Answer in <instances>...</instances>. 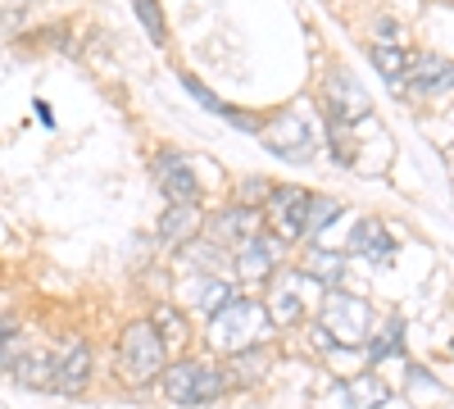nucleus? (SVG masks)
I'll list each match as a JSON object with an SVG mask.
<instances>
[{
    "label": "nucleus",
    "instance_id": "obj_10",
    "mask_svg": "<svg viewBox=\"0 0 454 409\" xmlns=\"http://www.w3.org/2000/svg\"><path fill=\"white\" fill-rule=\"evenodd\" d=\"M155 177H160V192L168 205H200V177L192 173V164H186L182 155H160L155 160Z\"/></svg>",
    "mask_w": 454,
    "mask_h": 409
},
{
    "label": "nucleus",
    "instance_id": "obj_25",
    "mask_svg": "<svg viewBox=\"0 0 454 409\" xmlns=\"http://www.w3.org/2000/svg\"><path fill=\"white\" fill-rule=\"evenodd\" d=\"M269 196H273V182H269V177H246L241 187L232 192V205H237V209H259V214H263Z\"/></svg>",
    "mask_w": 454,
    "mask_h": 409
},
{
    "label": "nucleus",
    "instance_id": "obj_18",
    "mask_svg": "<svg viewBox=\"0 0 454 409\" xmlns=\"http://www.w3.org/2000/svg\"><path fill=\"white\" fill-rule=\"evenodd\" d=\"M14 378L32 391H59V359L55 355H23Z\"/></svg>",
    "mask_w": 454,
    "mask_h": 409
},
{
    "label": "nucleus",
    "instance_id": "obj_3",
    "mask_svg": "<svg viewBox=\"0 0 454 409\" xmlns=\"http://www.w3.org/2000/svg\"><path fill=\"white\" fill-rule=\"evenodd\" d=\"M232 387H237L232 374L214 359H173L160 378V391L173 405H209V400L227 396Z\"/></svg>",
    "mask_w": 454,
    "mask_h": 409
},
{
    "label": "nucleus",
    "instance_id": "obj_11",
    "mask_svg": "<svg viewBox=\"0 0 454 409\" xmlns=\"http://www.w3.org/2000/svg\"><path fill=\"white\" fill-rule=\"evenodd\" d=\"M263 232V214L259 209H223V214H214L209 218V241H218L223 250H237V246H246L250 237H259Z\"/></svg>",
    "mask_w": 454,
    "mask_h": 409
},
{
    "label": "nucleus",
    "instance_id": "obj_13",
    "mask_svg": "<svg viewBox=\"0 0 454 409\" xmlns=\"http://www.w3.org/2000/svg\"><path fill=\"white\" fill-rule=\"evenodd\" d=\"M59 396H82L87 382H91V368H96V355L82 337H73L59 355Z\"/></svg>",
    "mask_w": 454,
    "mask_h": 409
},
{
    "label": "nucleus",
    "instance_id": "obj_24",
    "mask_svg": "<svg viewBox=\"0 0 454 409\" xmlns=\"http://www.w3.org/2000/svg\"><path fill=\"white\" fill-rule=\"evenodd\" d=\"M19 359H23V327H19V319H0V368H19Z\"/></svg>",
    "mask_w": 454,
    "mask_h": 409
},
{
    "label": "nucleus",
    "instance_id": "obj_6",
    "mask_svg": "<svg viewBox=\"0 0 454 409\" xmlns=\"http://www.w3.org/2000/svg\"><path fill=\"white\" fill-rule=\"evenodd\" d=\"M305 209H309V192L300 187H273L269 205H263V232H273L282 246L305 237Z\"/></svg>",
    "mask_w": 454,
    "mask_h": 409
},
{
    "label": "nucleus",
    "instance_id": "obj_30",
    "mask_svg": "<svg viewBox=\"0 0 454 409\" xmlns=\"http://www.w3.org/2000/svg\"><path fill=\"white\" fill-rule=\"evenodd\" d=\"M5 5H27V0H5Z\"/></svg>",
    "mask_w": 454,
    "mask_h": 409
},
{
    "label": "nucleus",
    "instance_id": "obj_26",
    "mask_svg": "<svg viewBox=\"0 0 454 409\" xmlns=\"http://www.w3.org/2000/svg\"><path fill=\"white\" fill-rule=\"evenodd\" d=\"M368 55H372V64H377V68H382V78L404 83V73H409V55H404L400 46H382V42H377Z\"/></svg>",
    "mask_w": 454,
    "mask_h": 409
},
{
    "label": "nucleus",
    "instance_id": "obj_15",
    "mask_svg": "<svg viewBox=\"0 0 454 409\" xmlns=\"http://www.w3.org/2000/svg\"><path fill=\"white\" fill-rule=\"evenodd\" d=\"M205 228V214H200V205H168V214L160 218V237H164V246H186V241H196V232Z\"/></svg>",
    "mask_w": 454,
    "mask_h": 409
},
{
    "label": "nucleus",
    "instance_id": "obj_16",
    "mask_svg": "<svg viewBox=\"0 0 454 409\" xmlns=\"http://www.w3.org/2000/svg\"><path fill=\"white\" fill-rule=\"evenodd\" d=\"M232 287H227L218 273H200V278H192V282H186V305H192V310H200L205 319L209 314H218L227 301H232Z\"/></svg>",
    "mask_w": 454,
    "mask_h": 409
},
{
    "label": "nucleus",
    "instance_id": "obj_17",
    "mask_svg": "<svg viewBox=\"0 0 454 409\" xmlns=\"http://www.w3.org/2000/svg\"><path fill=\"white\" fill-rule=\"evenodd\" d=\"M305 273L318 282V287H327V291H336V282L346 278V250H327V246H309L305 250Z\"/></svg>",
    "mask_w": 454,
    "mask_h": 409
},
{
    "label": "nucleus",
    "instance_id": "obj_8",
    "mask_svg": "<svg viewBox=\"0 0 454 409\" xmlns=\"http://www.w3.org/2000/svg\"><path fill=\"white\" fill-rule=\"evenodd\" d=\"M278 264H282V241L273 232H259V237H250L246 246L232 250V273L241 282H273Z\"/></svg>",
    "mask_w": 454,
    "mask_h": 409
},
{
    "label": "nucleus",
    "instance_id": "obj_23",
    "mask_svg": "<svg viewBox=\"0 0 454 409\" xmlns=\"http://www.w3.org/2000/svg\"><path fill=\"white\" fill-rule=\"evenodd\" d=\"M340 214H346V209H340V201H336V196H309V209H305V237L327 232Z\"/></svg>",
    "mask_w": 454,
    "mask_h": 409
},
{
    "label": "nucleus",
    "instance_id": "obj_14",
    "mask_svg": "<svg viewBox=\"0 0 454 409\" xmlns=\"http://www.w3.org/2000/svg\"><path fill=\"white\" fill-rule=\"evenodd\" d=\"M350 250L364 255V259H372V264H391L395 237H391L377 218H359V223H355V232H350Z\"/></svg>",
    "mask_w": 454,
    "mask_h": 409
},
{
    "label": "nucleus",
    "instance_id": "obj_29",
    "mask_svg": "<svg viewBox=\"0 0 454 409\" xmlns=\"http://www.w3.org/2000/svg\"><path fill=\"white\" fill-rule=\"evenodd\" d=\"M182 87L192 91V96H196V100H200L205 109H214V114H223V109H227V105H223V100H218V96H214V91H209L205 83H196V78H182Z\"/></svg>",
    "mask_w": 454,
    "mask_h": 409
},
{
    "label": "nucleus",
    "instance_id": "obj_28",
    "mask_svg": "<svg viewBox=\"0 0 454 409\" xmlns=\"http://www.w3.org/2000/svg\"><path fill=\"white\" fill-rule=\"evenodd\" d=\"M327 132H332V155H336V164H350V160H355V141H350V128L332 119V128H327Z\"/></svg>",
    "mask_w": 454,
    "mask_h": 409
},
{
    "label": "nucleus",
    "instance_id": "obj_12",
    "mask_svg": "<svg viewBox=\"0 0 454 409\" xmlns=\"http://www.w3.org/2000/svg\"><path fill=\"white\" fill-rule=\"evenodd\" d=\"M404 83L413 96H436V91H450L454 87V59L445 55H419V59H409V73H404Z\"/></svg>",
    "mask_w": 454,
    "mask_h": 409
},
{
    "label": "nucleus",
    "instance_id": "obj_22",
    "mask_svg": "<svg viewBox=\"0 0 454 409\" xmlns=\"http://www.w3.org/2000/svg\"><path fill=\"white\" fill-rule=\"evenodd\" d=\"M269 350H241V355H232V364H227V374H232V382L237 387H250V382H259L263 374H269Z\"/></svg>",
    "mask_w": 454,
    "mask_h": 409
},
{
    "label": "nucleus",
    "instance_id": "obj_21",
    "mask_svg": "<svg viewBox=\"0 0 454 409\" xmlns=\"http://www.w3.org/2000/svg\"><path fill=\"white\" fill-rule=\"evenodd\" d=\"M404 350V319H387L382 332L368 342V364H382V359H395Z\"/></svg>",
    "mask_w": 454,
    "mask_h": 409
},
{
    "label": "nucleus",
    "instance_id": "obj_1",
    "mask_svg": "<svg viewBox=\"0 0 454 409\" xmlns=\"http://www.w3.org/2000/svg\"><path fill=\"white\" fill-rule=\"evenodd\" d=\"M273 327H278V323H273L269 305L246 301V295H232V301H227L218 314H209L205 342H209V350H218V355H241V350L269 346Z\"/></svg>",
    "mask_w": 454,
    "mask_h": 409
},
{
    "label": "nucleus",
    "instance_id": "obj_7",
    "mask_svg": "<svg viewBox=\"0 0 454 409\" xmlns=\"http://www.w3.org/2000/svg\"><path fill=\"white\" fill-rule=\"evenodd\" d=\"M323 105H327V114L336 119V123H364L368 114H372V96L359 87V78L355 73H346V68H332L327 73V87H323Z\"/></svg>",
    "mask_w": 454,
    "mask_h": 409
},
{
    "label": "nucleus",
    "instance_id": "obj_27",
    "mask_svg": "<svg viewBox=\"0 0 454 409\" xmlns=\"http://www.w3.org/2000/svg\"><path fill=\"white\" fill-rule=\"evenodd\" d=\"M132 10H137L141 28L150 32V42H155V46H164V42H168V23H164L160 0H132Z\"/></svg>",
    "mask_w": 454,
    "mask_h": 409
},
{
    "label": "nucleus",
    "instance_id": "obj_20",
    "mask_svg": "<svg viewBox=\"0 0 454 409\" xmlns=\"http://www.w3.org/2000/svg\"><path fill=\"white\" fill-rule=\"evenodd\" d=\"M387 382L382 378H377V374H359L350 387H346V396H340V400H346V409H382L387 405Z\"/></svg>",
    "mask_w": 454,
    "mask_h": 409
},
{
    "label": "nucleus",
    "instance_id": "obj_19",
    "mask_svg": "<svg viewBox=\"0 0 454 409\" xmlns=\"http://www.w3.org/2000/svg\"><path fill=\"white\" fill-rule=\"evenodd\" d=\"M150 323H155V332H160V342L168 346V355H177L186 342H192V323H186L173 305H160L155 314H150Z\"/></svg>",
    "mask_w": 454,
    "mask_h": 409
},
{
    "label": "nucleus",
    "instance_id": "obj_9",
    "mask_svg": "<svg viewBox=\"0 0 454 409\" xmlns=\"http://www.w3.org/2000/svg\"><path fill=\"white\" fill-rule=\"evenodd\" d=\"M305 287H318L305 269H286L269 287V314L273 323H300L305 319Z\"/></svg>",
    "mask_w": 454,
    "mask_h": 409
},
{
    "label": "nucleus",
    "instance_id": "obj_4",
    "mask_svg": "<svg viewBox=\"0 0 454 409\" xmlns=\"http://www.w3.org/2000/svg\"><path fill=\"white\" fill-rule=\"evenodd\" d=\"M318 327L336 346H364L372 337V310H368V301H359V295L327 291L323 310H318Z\"/></svg>",
    "mask_w": 454,
    "mask_h": 409
},
{
    "label": "nucleus",
    "instance_id": "obj_5",
    "mask_svg": "<svg viewBox=\"0 0 454 409\" xmlns=\"http://www.w3.org/2000/svg\"><path fill=\"white\" fill-rule=\"evenodd\" d=\"M259 141H263V151L286 160V164H309L314 160V128H309V119H300L295 109L273 114L269 123H263Z\"/></svg>",
    "mask_w": 454,
    "mask_h": 409
},
{
    "label": "nucleus",
    "instance_id": "obj_2",
    "mask_svg": "<svg viewBox=\"0 0 454 409\" xmlns=\"http://www.w3.org/2000/svg\"><path fill=\"white\" fill-rule=\"evenodd\" d=\"M173 364L168 346L160 342V332L150 319L141 323H128L119 332V350H114V368H119V378L128 387H150V382H160L164 378V368Z\"/></svg>",
    "mask_w": 454,
    "mask_h": 409
}]
</instances>
